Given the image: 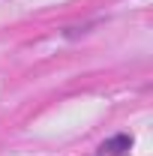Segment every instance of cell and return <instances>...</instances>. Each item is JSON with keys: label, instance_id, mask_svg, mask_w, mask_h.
<instances>
[{"label": "cell", "instance_id": "obj_1", "mask_svg": "<svg viewBox=\"0 0 153 156\" xmlns=\"http://www.w3.org/2000/svg\"><path fill=\"white\" fill-rule=\"evenodd\" d=\"M132 147V138L129 135H114L108 138L105 144H102V150H108V153H123V150H129Z\"/></svg>", "mask_w": 153, "mask_h": 156}]
</instances>
